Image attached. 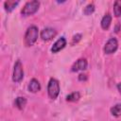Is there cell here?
<instances>
[{
	"label": "cell",
	"mask_w": 121,
	"mask_h": 121,
	"mask_svg": "<svg viewBox=\"0 0 121 121\" xmlns=\"http://www.w3.org/2000/svg\"><path fill=\"white\" fill-rule=\"evenodd\" d=\"M78 80H80V81L87 80V75H85V74H79L78 75Z\"/></svg>",
	"instance_id": "18"
},
{
	"label": "cell",
	"mask_w": 121,
	"mask_h": 121,
	"mask_svg": "<svg viewBox=\"0 0 121 121\" xmlns=\"http://www.w3.org/2000/svg\"><path fill=\"white\" fill-rule=\"evenodd\" d=\"M18 1H11V0H8V1H5L4 2V8H5V10L8 11V12H10L12 11L15 7L18 5Z\"/></svg>",
	"instance_id": "11"
},
{
	"label": "cell",
	"mask_w": 121,
	"mask_h": 121,
	"mask_svg": "<svg viewBox=\"0 0 121 121\" xmlns=\"http://www.w3.org/2000/svg\"><path fill=\"white\" fill-rule=\"evenodd\" d=\"M14 104L19 110H23L26 105V99L24 96H18V97L15 98Z\"/></svg>",
	"instance_id": "12"
},
{
	"label": "cell",
	"mask_w": 121,
	"mask_h": 121,
	"mask_svg": "<svg viewBox=\"0 0 121 121\" xmlns=\"http://www.w3.org/2000/svg\"><path fill=\"white\" fill-rule=\"evenodd\" d=\"M118 47V42L115 38H110L104 46V52L106 54H112Z\"/></svg>",
	"instance_id": "5"
},
{
	"label": "cell",
	"mask_w": 121,
	"mask_h": 121,
	"mask_svg": "<svg viewBox=\"0 0 121 121\" xmlns=\"http://www.w3.org/2000/svg\"><path fill=\"white\" fill-rule=\"evenodd\" d=\"M27 88H28V91L29 92H31V93H37V92H39L41 90V84H40V82H39L38 79L32 78L29 81Z\"/></svg>",
	"instance_id": "9"
},
{
	"label": "cell",
	"mask_w": 121,
	"mask_h": 121,
	"mask_svg": "<svg viewBox=\"0 0 121 121\" xmlns=\"http://www.w3.org/2000/svg\"><path fill=\"white\" fill-rule=\"evenodd\" d=\"M80 98V94L78 92H73L70 95H68L66 96V101L69 102H76Z\"/></svg>",
	"instance_id": "14"
},
{
	"label": "cell",
	"mask_w": 121,
	"mask_h": 121,
	"mask_svg": "<svg viewBox=\"0 0 121 121\" xmlns=\"http://www.w3.org/2000/svg\"><path fill=\"white\" fill-rule=\"evenodd\" d=\"M94 11H95V5H94V4H89V5H87V6L84 8V9H83V13H84L85 15H90V14H92Z\"/></svg>",
	"instance_id": "16"
},
{
	"label": "cell",
	"mask_w": 121,
	"mask_h": 121,
	"mask_svg": "<svg viewBox=\"0 0 121 121\" xmlns=\"http://www.w3.org/2000/svg\"><path fill=\"white\" fill-rule=\"evenodd\" d=\"M111 113L113 116H121V103L114 105L113 107L111 108Z\"/></svg>",
	"instance_id": "15"
},
{
	"label": "cell",
	"mask_w": 121,
	"mask_h": 121,
	"mask_svg": "<svg viewBox=\"0 0 121 121\" xmlns=\"http://www.w3.org/2000/svg\"><path fill=\"white\" fill-rule=\"evenodd\" d=\"M57 35V31L52 27H45L41 31V38L43 41H50Z\"/></svg>",
	"instance_id": "6"
},
{
	"label": "cell",
	"mask_w": 121,
	"mask_h": 121,
	"mask_svg": "<svg viewBox=\"0 0 121 121\" xmlns=\"http://www.w3.org/2000/svg\"><path fill=\"white\" fill-rule=\"evenodd\" d=\"M87 65H88V62L85 59H79L71 67V70L72 72H78V71H83L87 68Z\"/></svg>",
	"instance_id": "8"
},
{
	"label": "cell",
	"mask_w": 121,
	"mask_h": 121,
	"mask_svg": "<svg viewBox=\"0 0 121 121\" xmlns=\"http://www.w3.org/2000/svg\"><path fill=\"white\" fill-rule=\"evenodd\" d=\"M24 78V69L23 64L20 60H17L13 67V74H12V80L16 83L22 81Z\"/></svg>",
	"instance_id": "4"
},
{
	"label": "cell",
	"mask_w": 121,
	"mask_h": 121,
	"mask_svg": "<svg viewBox=\"0 0 121 121\" xmlns=\"http://www.w3.org/2000/svg\"><path fill=\"white\" fill-rule=\"evenodd\" d=\"M47 94L48 96L51 99H56L60 94V83L58 81V79L51 78L48 81V85H47Z\"/></svg>",
	"instance_id": "2"
},
{
	"label": "cell",
	"mask_w": 121,
	"mask_h": 121,
	"mask_svg": "<svg viewBox=\"0 0 121 121\" xmlns=\"http://www.w3.org/2000/svg\"><path fill=\"white\" fill-rule=\"evenodd\" d=\"M113 14L115 17L121 16V0H116L113 4Z\"/></svg>",
	"instance_id": "13"
},
{
	"label": "cell",
	"mask_w": 121,
	"mask_h": 121,
	"mask_svg": "<svg viewBox=\"0 0 121 121\" xmlns=\"http://www.w3.org/2000/svg\"><path fill=\"white\" fill-rule=\"evenodd\" d=\"M116 87H117V90H118V92L121 94V82H119V83L117 84V86H116Z\"/></svg>",
	"instance_id": "19"
},
{
	"label": "cell",
	"mask_w": 121,
	"mask_h": 121,
	"mask_svg": "<svg viewBox=\"0 0 121 121\" xmlns=\"http://www.w3.org/2000/svg\"><path fill=\"white\" fill-rule=\"evenodd\" d=\"M40 7V2L37 0H33V1H29L27 3H26V5L23 7L21 13L24 16H29L32 15L34 13L37 12V10L39 9Z\"/></svg>",
	"instance_id": "3"
},
{
	"label": "cell",
	"mask_w": 121,
	"mask_h": 121,
	"mask_svg": "<svg viewBox=\"0 0 121 121\" xmlns=\"http://www.w3.org/2000/svg\"><path fill=\"white\" fill-rule=\"evenodd\" d=\"M81 39V34H77L73 37V41H72V43H78L79 40Z\"/></svg>",
	"instance_id": "17"
},
{
	"label": "cell",
	"mask_w": 121,
	"mask_h": 121,
	"mask_svg": "<svg viewBox=\"0 0 121 121\" xmlns=\"http://www.w3.org/2000/svg\"><path fill=\"white\" fill-rule=\"evenodd\" d=\"M39 36V29L36 26H30L25 34V44L26 46H32Z\"/></svg>",
	"instance_id": "1"
},
{
	"label": "cell",
	"mask_w": 121,
	"mask_h": 121,
	"mask_svg": "<svg viewBox=\"0 0 121 121\" xmlns=\"http://www.w3.org/2000/svg\"><path fill=\"white\" fill-rule=\"evenodd\" d=\"M111 23H112V16H111L110 13H106L101 19V23H100L101 24V27L106 30V29H108L110 27Z\"/></svg>",
	"instance_id": "10"
},
{
	"label": "cell",
	"mask_w": 121,
	"mask_h": 121,
	"mask_svg": "<svg viewBox=\"0 0 121 121\" xmlns=\"http://www.w3.org/2000/svg\"><path fill=\"white\" fill-rule=\"evenodd\" d=\"M66 45V40L64 37H60L52 45L51 47V52L52 53H58L59 51H60L61 49H63Z\"/></svg>",
	"instance_id": "7"
}]
</instances>
